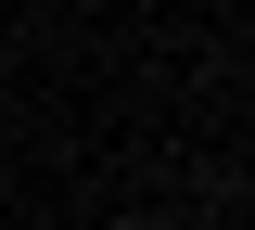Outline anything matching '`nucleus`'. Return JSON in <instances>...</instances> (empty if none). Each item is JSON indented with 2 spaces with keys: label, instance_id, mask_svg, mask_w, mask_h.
I'll list each match as a JSON object with an SVG mask.
<instances>
[{
  "label": "nucleus",
  "instance_id": "obj_1",
  "mask_svg": "<svg viewBox=\"0 0 255 230\" xmlns=\"http://www.w3.org/2000/svg\"><path fill=\"white\" fill-rule=\"evenodd\" d=\"M153 230H179V218H153Z\"/></svg>",
  "mask_w": 255,
  "mask_h": 230
}]
</instances>
